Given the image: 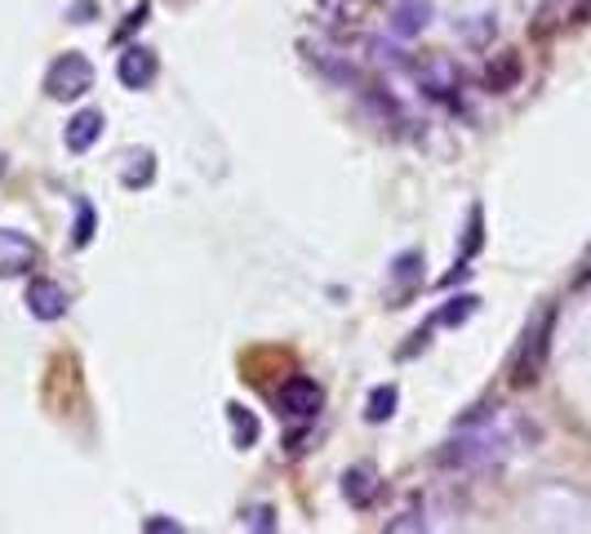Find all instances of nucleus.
Masks as SVG:
<instances>
[{
	"instance_id": "nucleus-1",
	"label": "nucleus",
	"mask_w": 591,
	"mask_h": 534,
	"mask_svg": "<svg viewBox=\"0 0 591 534\" xmlns=\"http://www.w3.org/2000/svg\"><path fill=\"white\" fill-rule=\"evenodd\" d=\"M525 442H534V427L507 410H481L458 423V433L436 450L445 472H490L503 468Z\"/></svg>"
},
{
	"instance_id": "nucleus-2",
	"label": "nucleus",
	"mask_w": 591,
	"mask_h": 534,
	"mask_svg": "<svg viewBox=\"0 0 591 534\" xmlns=\"http://www.w3.org/2000/svg\"><path fill=\"white\" fill-rule=\"evenodd\" d=\"M551 326H556V312L547 307V312H538L534 326L525 330V339H521V348H516V357H512V383H516V388H534V383L543 379L547 352H551Z\"/></svg>"
},
{
	"instance_id": "nucleus-3",
	"label": "nucleus",
	"mask_w": 591,
	"mask_h": 534,
	"mask_svg": "<svg viewBox=\"0 0 591 534\" xmlns=\"http://www.w3.org/2000/svg\"><path fill=\"white\" fill-rule=\"evenodd\" d=\"M89 89H94V67H89L85 54L67 50V54H58V58L50 63V72H45V94H50V98L76 102V98H85Z\"/></svg>"
},
{
	"instance_id": "nucleus-4",
	"label": "nucleus",
	"mask_w": 591,
	"mask_h": 534,
	"mask_svg": "<svg viewBox=\"0 0 591 534\" xmlns=\"http://www.w3.org/2000/svg\"><path fill=\"white\" fill-rule=\"evenodd\" d=\"M41 268V250L14 232V228H0V276L14 281V276H32Z\"/></svg>"
},
{
	"instance_id": "nucleus-5",
	"label": "nucleus",
	"mask_w": 591,
	"mask_h": 534,
	"mask_svg": "<svg viewBox=\"0 0 591 534\" xmlns=\"http://www.w3.org/2000/svg\"><path fill=\"white\" fill-rule=\"evenodd\" d=\"M276 405H281V414H289V418H316L320 414V405H325V392H320V383L316 379H285L281 383V392H276Z\"/></svg>"
},
{
	"instance_id": "nucleus-6",
	"label": "nucleus",
	"mask_w": 591,
	"mask_h": 534,
	"mask_svg": "<svg viewBox=\"0 0 591 534\" xmlns=\"http://www.w3.org/2000/svg\"><path fill=\"white\" fill-rule=\"evenodd\" d=\"M156 72H161V58L147 45H130L121 58H116V76H121L125 89H147L156 80Z\"/></svg>"
},
{
	"instance_id": "nucleus-7",
	"label": "nucleus",
	"mask_w": 591,
	"mask_h": 534,
	"mask_svg": "<svg viewBox=\"0 0 591 534\" xmlns=\"http://www.w3.org/2000/svg\"><path fill=\"white\" fill-rule=\"evenodd\" d=\"M23 303H28V312H32L36 320H63V316H67V290H63L58 281H50V276H32Z\"/></svg>"
},
{
	"instance_id": "nucleus-8",
	"label": "nucleus",
	"mask_w": 591,
	"mask_h": 534,
	"mask_svg": "<svg viewBox=\"0 0 591 534\" xmlns=\"http://www.w3.org/2000/svg\"><path fill=\"white\" fill-rule=\"evenodd\" d=\"M379 490H383V481H379V472H374L370 464L351 468V472L342 477V494H347L351 508H370V503L379 499Z\"/></svg>"
},
{
	"instance_id": "nucleus-9",
	"label": "nucleus",
	"mask_w": 591,
	"mask_h": 534,
	"mask_svg": "<svg viewBox=\"0 0 591 534\" xmlns=\"http://www.w3.org/2000/svg\"><path fill=\"white\" fill-rule=\"evenodd\" d=\"M102 126H107L102 112H76V117L67 121V134H63L67 152H89V148L102 139Z\"/></svg>"
},
{
	"instance_id": "nucleus-10",
	"label": "nucleus",
	"mask_w": 591,
	"mask_h": 534,
	"mask_svg": "<svg viewBox=\"0 0 591 534\" xmlns=\"http://www.w3.org/2000/svg\"><path fill=\"white\" fill-rule=\"evenodd\" d=\"M423 281V254L418 250H405L401 259H396V268H392V285H387V294H392V303L401 307L409 294H414V285Z\"/></svg>"
},
{
	"instance_id": "nucleus-11",
	"label": "nucleus",
	"mask_w": 591,
	"mask_h": 534,
	"mask_svg": "<svg viewBox=\"0 0 591 534\" xmlns=\"http://www.w3.org/2000/svg\"><path fill=\"white\" fill-rule=\"evenodd\" d=\"M521 85V54H494V63L485 67V89L490 94H507V89H516Z\"/></svg>"
},
{
	"instance_id": "nucleus-12",
	"label": "nucleus",
	"mask_w": 591,
	"mask_h": 534,
	"mask_svg": "<svg viewBox=\"0 0 591 534\" xmlns=\"http://www.w3.org/2000/svg\"><path fill=\"white\" fill-rule=\"evenodd\" d=\"M573 10H578V0H543L538 14H534V36L560 32L565 23H573Z\"/></svg>"
},
{
	"instance_id": "nucleus-13",
	"label": "nucleus",
	"mask_w": 591,
	"mask_h": 534,
	"mask_svg": "<svg viewBox=\"0 0 591 534\" xmlns=\"http://www.w3.org/2000/svg\"><path fill=\"white\" fill-rule=\"evenodd\" d=\"M427 19H431V6L427 0H405V6L396 10V36H418L423 28H427Z\"/></svg>"
},
{
	"instance_id": "nucleus-14",
	"label": "nucleus",
	"mask_w": 591,
	"mask_h": 534,
	"mask_svg": "<svg viewBox=\"0 0 591 534\" xmlns=\"http://www.w3.org/2000/svg\"><path fill=\"white\" fill-rule=\"evenodd\" d=\"M227 418H231V437H236V446H254L259 442V433H263V427H259V418L245 410V405H227Z\"/></svg>"
},
{
	"instance_id": "nucleus-15",
	"label": "nucleus",
	"mask_w": 591,
	"mask_h": 534,
	"mask_svg": "<svg viewBox=\"0 0 591 534\" xmlns=\"http://www.w3.org/2000/svg\"><path fill=\"white\" fill-rule=\"evenodd\" d=\"M125 161H130V165L121 170V183H125V187H147V183L156 178V156H152V152H130Z\"/></svg>"
},
{
	"instance_id": "nucleus-16",
	"label": "nucleus",
	"mask_w": 591,
	"mask_h": 534,
	"mask_svg": "<svg viewBox=\"0 0 591 534\" xmlns=\"http://www.w3.org/2000/svg\"><path fill=\"white\" fill-rule=\"evenodd\" d=\"M396 401H401V392H396L392 383L374 388V392H370V405H365V418H370V423H387V418L396 414Z\"/></svg>"
},
{
	"instance_id": "nucleus-17",
	"label": "nucleus",
	"mask_w": 591,
	"mask_h": 534,
	"mask_svg": "<svg viewBox=\"0 0 591 534\" xmlns=\"http://www.w3.org/2000/svg\"><path fill=\"white\" fill-rule=\"evenodd\" d=\"M316 10L329 23H357L365 14V0H316Z\"/></svg>"
},
{
	"instance_id": "nucleus-18",
	"label": "nucleus",
	"mask_w": 591,
	"mask_h": 534,
	"mask_svg": "<svg viewBox=\"0 0 591 534\" xmlns=\"http://www.w3.org/2000/svg\"><path fill=\"white\" fill-rule=\"evenodd\" d=\"M387 530H392V534H405V530H427L423 508H418V503H409L401 516H392V521H387Z\"/></svg>"
},
{
	"instance_id": "nucleus-19",
	"label": "nucleus",
	"mask_w": 591,
	"mask_h": 534,
	"mask_svg": "<svg viewBox=\"0 0 591 534\" xmlns=\"http://www.w3.org/2000/svg\"><path fill=\"white\" fill-rule=\"evenodd\" d=\"M471 312H477V298H471V294H462V298H453V307H445L436 320H440V326H458V320H467Z\"/></svg>"
},
{
	"instance_id": "nucleus-20",
	"label": "nucleus",
	"mask_w": 591,
	"mask_h": 534,
	"mask_svg": "<svg viewBox=\"0 0 591 534\" xmlns=\"http://www.w3.org/2000/svg\"><path fill=\"white\" fill-rule=\"evenodd\" d=\"M481 250V209H471V224H467V246H462V259H471Z\"/></svg>"
},
{
	"instance_id": "nucleus-21",
	"label": "nucleus",
	"mask_w": 591,
	"mask_h": 534,
	"mask_svg": "<svg viewBox=\"0 0 591 534\" xmlns=\"http://www.w3.org/2000/svg\"><path fill=\"white\" fill-rule=\"evenodd\" d=\"M89 237H94V209L80 205L76 209V246H89Z\"/></svg>"
},
{
	"instance_id": "nucleus-22",
	"label": "nucleus",
	"mask_w": 591,
	"mask_h": 534,
	"mask_svg": "<svg viewBox=\"0 0 591 534\" xmlns=\"http://www.w3.org/2000/svg\"><path fill=\"white\" fill-rule=\"evenodd\" d=\"M245 521H250L254 530H272V525H276V521H272V508H254Z\"/></svg>"
},
{
	"instance_id": "nucleus-23",
	"label": "nucleus",
	"mask_w": 591,
	"mask_h": 534,
	"mask_svg": "<svg viewBox=\"0 0 591 534\" xmlns=\"http://www.w3.org/2000/svg\"><path fill=\"white\" fill-rule=\"evenodd\" d=\"M573 23H591V0H578V10H573Z\"/></svg>"
},
{
	"instance_id": "nucleus-24",
	"label": "nucleus",
	"mask_w": 591,
	"mask_h": 534,
	"mask_svg": "<svg viewBox=\"0 0 591 534\" xmlns=\"http://www.w3.org/2000/svg\"><path fill=\"white\" fill-rule=\"evenodd\" d=\"M147 530H156V534H161V530H183V525H178V521H165V516H156V521H147Z\"/></svg>"
}]
</instances>
